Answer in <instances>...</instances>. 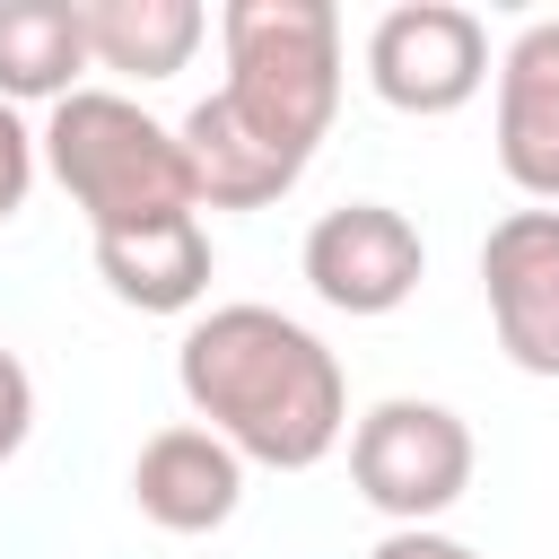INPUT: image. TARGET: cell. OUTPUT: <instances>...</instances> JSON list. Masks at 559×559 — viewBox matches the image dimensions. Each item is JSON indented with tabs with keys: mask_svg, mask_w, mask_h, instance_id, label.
Returning a JSON list of instances; mask_svg holds the SVG:
<instances>
[{
	"mask_svg": "<svg viewBox=\"0 0 559 559\" xmlns=\"http://www.w3.org/2000/svg\"><path fill=\"white\" fill-rule=\"evenodd\" d=\"M227 87L183 114L192 201L262 210L280 201L341 105V17L323 0H227L218 9Z\"/></svg>",
	"mask_w": 559,
	"mask_h": 559,
	"instance_id": "cell-1",
	"label": "cell"
},
{
	"mask_svg": "<svg viewBox=\"0 0 559 559\" xmlns=\"http://www.w3.org/2000/svg\"><path fill=\"white\" fill-rule=\"evenodd\" d=\"M175 384L210 419V437L236 445V463L306 472L349 428L341 358L280 306H210L175 349Z\"/></svg>",
	"mask_w": 559,
	"mask_h": 559,
	"instance_id": "cell-2",
	"label": "cell"
},
{
	"mask_svg": "<svg viewBox=\"0 0 559 559\" xmlns=\"http://www.w3.org/2000/svg\"><path fill=\"white\" fill-rule=\"evenodd\" d=\"M44 166H52L61 192L87 210L96 236H114V227H157V218L201 210V201H192L183 140H175L166 122H148L131 96H105V87H79V96L52 105V122H44Z\"/></svg>",
	"mask_w": 559,
	"mask_h": 559,
	"instance_id": "cell-3",
	"label": "cell"
},
{
	"mask_svg": "<svg viewBox=\"0 0 559 559\" xmlns=\"http://www.w3.org/2000/svg\"><path fill=\"white\" fill-rule=\"evenodd\" d=\"M349 480L393 524H428L472 489V428L445 402H376L349 437Z\"/></svg>",
	"mask_w": 559,
	"mask_h": 559,
	"instance_id": "cell-4",
	"label": "cell"
},
{
	"mask_svg": "<svg viewBox=\"0 0 559 559\" xmlns=\"http://www.w3.org/2000/svg\"><path fill=\"white\" fill-rule=\"evenodd\" d=\"M367 79L384 105L402 114H454L480 96L489 79V35L472 9L454 0H411V9H384L376 35H367Z\"/></svg>",
	"mask_w": 559,
	"mask_h": 559,
	"instance_id": "cell-5",
	"label": "cell"
},
{
	"mask_svg": "<svg viewBox=\"0 0 559 559\" xmlns=\"http://www.w3.org/2000/svg\"><path fill=\"white\" fill-rule=\"evenodd\" d=\"M428 271V245L384 201H341L306 227V288L332 314H393Z\"/></svg>",
	"mask_w": 559,
	"mask_h": 559,
	"instance_id": "cell-6",
	"label": "cell"
},
{
	"mask_svg": "<svg viewBox=\"0 0 559 559\" xmlns=\"http://www.w3.org/2000/svg\"><path fill=\"white\" fill-rule=\"evenodd\" d=\"M498 349L524 376H559V210H507L480 245Z\"/></svg>",
	"mask_w": 559,
	"mask_h": 559,
	"instance_id": "cell-7",
	"label": "cell"
},
{
	"mask_svg": "<svg viewBox=\"0 0 559 559\" xmlns=\"http://www.w3.org/2000/svg\"><path fill=\"white\" fill-rule=\"evenodd\" d=\"M498 166L515 192L559 201V17H533L498 61Z\"/></svg>",
	"mask_w": 559,
	"mask_h": 559,
	"instance_id": "cell-8",
	"label": "cell"
},
{
	"mask_svg": "<svg viewBox=\"0 0 559 559\" xmlns=\"http://www.w3.org/2000/svg\"><path fill=\"white\" fill-rule=\"evenodd\" d=\"M131 498L166 533H218L236 515V498H245V463L210 428H157L140 445V463H131Z\"/></svg>",
	"mask_w": 559,
	"mask_h": 559,
	"instance_id": "cell-9",
	"label": "cell"
},
{
	"mask_svg": "<svg viewBox=\"0 0 559 559\" xmlns=\"http://www.w3.org/2000/svg\"><path fill=\"white\" fill-rule=\"evenodd\" d=\"M96 271H105V288L122 306L183 314L210 288V236H201L192 210L183 218H157V227H114V236H96Z\"/></svg>",
	"mask_w": 559,
	"mask_h": 559,
	"instance_id": "cell-10",
	"label": "cell"
},
{
	"mask_svg": "<svg viewBox=\"0 0 559 559\" xmlns=\"http://www.w3.org/2000/svg\"><path fill=\"white\" fill-rule=\"evenodd\" d=\"M79 0H0V105H61L79 96Z\"/></svg>",
	"mask_w": 559,
	"mask_h": 559,
	"instance_id": "cell-11",
	"label": "cell"
},
{
	"mask_svg": "<svg viewBox=\"0 0 559 559\" xmlns=\"http://www.w3.org/2000/svg\"><path fill=\"white\" fill-rule=\"evenodd\" d=\"M201 9L192 0H79V35L87 61L122 70V79H175L201 44Z\"/></svg>",
	"mask_w": 559,
	"mask_h": 559,
	"instance_id": "cell-12",
	"label": "cell"
},
{
	"mask_svg": "<svg viewBox=\"0 0 559 559\" xmlns=\"http://www.w3.org/2000/svg\"><path fill=\"white\" fill-rule=\"evenodd\" d=\"M26 183H35V131L17 122V105H0V218L26 210Z\"/></svg>",
	"mask_w": 559,
	"mask_h": 559,
	"instance_id": "cell-13",
	"label": "cell"
},
{
	"mask_svg": "<svg viewBox=\"0 0 559 559\" xmlns=\"http://www.w3.org/2000/svg\"><path fill=\"white\" fill-rule=\"evenodd\" d=\"M26 428H35V384H26V367L0 349V463L26 445Z\"/></svg>",
	"mask_w": 559,
	"mask_h": 559,
	"instance_id": "cell-14",
	"label": "cell"
},
{
	"mask_svg": "<svg viewBox=\"0 0 559 559\" xmlns=\"http://www.w3.org/2000/svg\"><path fill=\"white\" fill-rule=\"evenodd\" d=\"M367 559H480V550H463V542H445V533H428V524H402V533H384Z\"/></svg>",
	"mask_w": 559,
	"mask_h": 559,
	"instance_id": "cell-15",
	"label": "cell"
}]
</instances>
